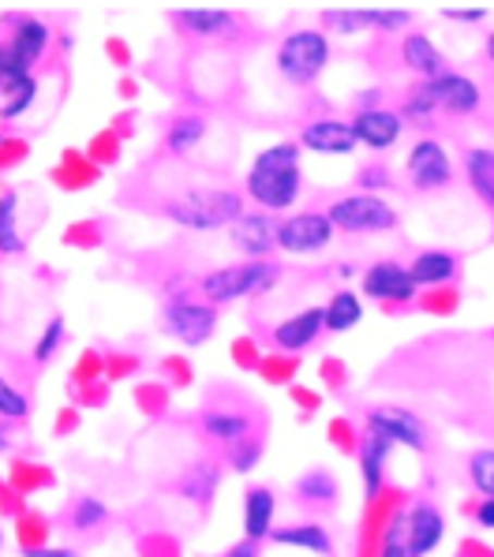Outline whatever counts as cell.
<instances>
[{
  "label": "cell",
  "mask_w": 494,
  "mask_h": 557,
  "mask_svg": "<svg viewBox=\"0 0 494 557\" xmlns=\"http://www.w3.org/2000/svg\"><path fill=\"white\" fill-rule=\"evenodd\" d=\"M304 191V169H300V143H274L251 161L244 180V195L259 210L281 213L293 210Z\"/></svg>",
  "instance_id": "cell-1"
},
{
  "label": "cell",
  "mask_w": 494,
  "mask_h": 557,
  "mask_svg": "<svg viewBox=\"0 0 494 557\" xmlns=\"http://www.w3.org/2000/svg\"><path fill=\"white\" fill-rule=\"evenodd\" d=\"M165 213L184 228L195 233H214V228H233L244 218V195L229 191V187H195L165 206Z\"/></svg>",
  "instance_id": "cell-2"
},
{
  "label": "cell",
  "mask_w": 494,
  "mask_h": 557,
  "mask_svg": "<svg viewBox=\"0 0 494 557\" xmlns=\"http://www.w3.org/2000/svg\"><path fill=\"white\" fill-rule=\"evenodd\" d=\"M281 79H288L293 87H311L322 75V67L330 64V34L319 27H300L285 34L274 57Z\"/></svg>",
  "instance_id": "cell-3"
},
{
  "label": "cell",
  "mask_w": 494,
  "mask_h": 557,
  "mask_svg": "<svg viewBox=\"0 0 494 557\" xmlns=\"http://www.w3.org/2000/svg\"><path fill=\"white\" fill-rule=\"evenodd\" d=\"M326 213L337 233H348V236H379V233H394V228L402 225L397 206H390L374 191L341 195V199L330 202Z\"/></svg>",
  "instance_id": "cell-4"
},
{
  "label": "cell",
  "mask_w": 494,
  "mask_h": 557,
  "mask_svg": "<svg viewBox=\"0 0 494 557\" xmlns=\"http://www.w3.org/2000/svg\"><path fill=\"white\" fill-rule=\"evenodd\" d=\"M277 281V265L274 262H236V265H221V270L202 277V293L210 304H233V299H247L267 293Z\"/></svg>",
  "instance_id": "cell-5"
},
{
  "label": "cell",
  "mask_w": 494,
  "mask_h": 557,
  "mask_svg": "<svg viewBox=\"0 0 494 557\" xmlns=\"http://www.w3.org/2000/svg\"><path fill=\"white\" fill-rule=\"evenodd\" d=\"M363 434H379V438H386L390 445H405V449H416V453H423L431 445L428 423L402 405L368 408V416H363Z\"/></svg>",
  "instance_id": "cell-6"
},
{
  "label": "cell",
  "mask_w": 494,
  "mask_h": 557,
  "mask_svg": "<svg viewBox=\"0 0 494 557\" xmlns=\"http://www.w3.org/2000/svg\"><path fill=\"white\" fill-rule=\"evenodd\" d=\"M405 176L420 195H434L454 184V158H449V150L442 147L439 139L423 135V139H416L412 150H408Z\"/></svg>",
  "instance_id": "cell-7"
},
{
  "label": "cell",
  "mask_w": 494,
  "mask_h": 557,
  "mask_svg": "<svg viewBox=\"0 0 494 557\" xmlns=\"http://www.w3.org/2000/svg\"><path fill=\"white\" fill-rule=\"evenodd\" d=\"M334 221L326 210H300L293 218L281 221L277 228V247L288 255H319L334 244Z\"/></svg>",
  "instance_id": "cell-8"
},
{
  "label": "cell",
  "mask_w": 494,
  "mask_h": 557,
  "mask_svg": "<svg viewBox=\"0 0 494 557\" xmlns=\"http://www.w3.org/2000/svg\"><path fill=\"white\" fill-rule=\"evenodd\" d=\"M360 288H363V296L374 299V304H412L416 293H420L412 270L394 259L371 262L360 277Z\"/></svg>",
  "instance_id": "cell-9"
},
{
  "label": "cell",
  "mask_w": 494,
  "mask_h": 557,
  "mask_svg": "<svg viewBox=\"0 0 494 557\" xmlns=\"http://www.w3.org/2000/svg\"><path fill=\"white\" fill-rule=\"evenodd\" d=\"M161 325H165L169 337L184 341V345H202V341L214 333L218 325V307L210 304H192V299H173L161 314Z\"/></svg>",
  "instance_id": "cell-10"
},
{
  "label": "cell",
  "mask_w": 494,
  "mask_h": 557,
  "mask_svg": "<svg viewBox=\"0 0 494 557\" xmlns=\"http://www.w3.org/2000/svg\"><path fill=\"white\" fill-rule=\"evenodd\" d=\"M428 90L449 116H476L483 109V87L465 72H442L439 79L428 83Z\"/></svg>",
  "instance_id": "cell-11"
},
{
  "label": "cell",
  "mask_w": 494,
  "mask_h": 557,
  "mask_svg": "<svg viewBox=\"0 0 494 557\" xmlns=\"http://www.w3.org/2000/svg\"><path fill=\"white\" fill-rule=\"evenodd\" d=\"M300 147L322 158H348L360 143H356L353 120H337V116H319L308 120L300 132Z\"/></svg>",
  "instance_id": "cell-12"
},
{
  "label": "cell",
  "mask_w": 494,
  "mask_h": 557,
  "mask_svg": "<svg viewBox=\"0 0 494 557\" xmlns=\"http://www.w3.org/2000/svg\"><path fill=\"white\" fill-rule=\"evenodd\" d=\"M405 531H408V550L412 557H428L442 546V539H446V517H442V509L428 498L412 502L405 512Z\"/></svg>",
  "instance_id": "cell-13"
},
{
  "label": "cell",
  "mask_w": 494,
  "mask_h": 557,
  "mask_svg": "<svg viewBox=\"0 0 494 557\" xmlns=\"http://www.w3.org/2000/svg\"><path fill=\"white\" fill-rule=\"evenodd\" d=\"M277 228H281V221L270 218L267 210H247L233 225L236 251H244L247 262H267V255L277 251Z\"/></svg>",
  "instance_id": "cell-14"
},
{
  "label": "cell",
  "mask_w": 494,
  "mask_h": 557,
  "mask_svg": "<svg viewBox=\"0 0 494 557\" xmlns=\"http://www.w3.org/2000/svg\"><path fill=\"white\" fill-rule=\"evenodd\" d=\"M353 132L356 143L368 150H390L402 143L405 135V116L397 109H356L353 116Z\"/></svg>",
  "instance_id": "cell-15"
},
{
  "label": "cell",
  "mask_w": 494,
  "mask_h": 557,
  "mask_svg": "<svg viewBox=\"0 0 494 557\" xmlns=\"http://www.w3.org/2000/svg\"><path fill=\"white\" fill-rule=\"evenodd\" d=\"M326 333V319H322V307H308V311H296L293 319L274 325V345L281 352H308L314 341Z\"/></svg>",
  "instance_id": "cell-16"
},
{
  "label": "cell",
  "mask_w": 494,
  "mask_h": 557,
  "mask_svg": "<svg viewBox=\"0 0 494 557\" xmlns=\"http://www.w3.org/2000/svg\"><path fill=\"white\" fill-rule=\"evenodd\" d=\"M402 60L408 72L420 75V83H431L439 79L442 72H449L446 67V57H442V49L434 46V38H428L423 30H408L405 41H402Z\"/></svg>",
  "instance_id": "cell-17"
},
{
  "label": "cell",
  "mask_w": 494,
  "mask_h": 557,
  "mask_svg": "<svg viewBox=\"0 0 494 557\" xmlns=\"http://www.w3.org/2000/svg\"><path fill=\"white\" fill-rule=\"evenodd\" d=\"M274 517H277V494L270 486H251L244 494V535L251 543L274 535Z\"/></svg>",
  "instance_id": "cell-18"
},
{
  "label": "cell",
  "mask_w": 494,
  "mask_h": 557,
  "mask_svg": "<svg viewBox=\"0 0 494 557\" xmlns=\"http://www.w3.org/2000/svg\"><path fill=\"white\" fill-rule=\"evenodd\" d=\"M461 169H465L468 191H472L476 199H480V206H487V210L494 213V150L491 147L465 150Z\"/></svg>",
  "instance_id": "cell-19"
},
{
  "label": "cell",
  "mask_w": 494,
  "mask_h": 557,
  "mask_svg": "<svg viewBox=\"0 0 494 557\" xmlns=\"http://www.w3.org/2000/svg\"><path fill=\"white\" fill-rule=\"evenodd\" d=\"M408 270H412L420 288H442V285H449V281H457L461 259H457L454 251H420L408 262Z\"/></svg>",
  "instance_id": "cell-20"
},
{
  "label": "cell",
  "mask_w": 494,
  "mask_h": 557,
  "mask_svg": "<svg viewBox=\"0 0 494 557\" xmlns=\"http://www.w3.org/2000/svg\"><path fill=\"white\" fill-rule=\"evenodd\" d=\"M49 38H53V34H49V27L41 20H30L27 15V20L15 23V34H12V41H8V49H12V57L20 60L27 75H30V67L41 60V53L49 49Z\"/></svg>",
  "instance_id": "cell-21"
},
{
  "label": "cell",
  "mask_w": 494,
  "mask_h": 557,
  "mask_svg": "<svg viewBox=\"0 0 494 557\" xmlns=\"http://www.w3.org/2000/svg\"><path fill=\"white\" fill-rule=\"evenodd\" d=\"M274 539L277 546H293V550H311L319 557H330L334 554V539L322 524H285V528H274Z\"/></svg>",
  "instance_id": "cell-22"
},
{
  "label": "cell",
  "mask_w": 494,
  "mask_h": 557,
  "mask_svg": "<svg viewBox=\"0 0 494 557\" xmlns=\"http://www.w3.org/2000/svg\"><path fill=\"white\" fill-rule=\"evenodd\" d=\"M202 431H207L214 442H225L229 449H233V445L247 442V434H251V419H247L244 411L210 408L207 416H202Z\"/></svg>",
  "instance_id": "cell-23"
},
{
  "label": "cell",
  "mask_w": 494,
  "mask_h": 557,
  "mask_svg": "<svg viewBox=\"0 0 494 557\" xmlns=\"http://www.w3.org/2000/svg\"><path fill=\"white\" fill-rule=\"evenodd\" d=\"M390 445L386 438L379 434H363V445H360V475H363V494L374 498L382 491V471H386V460H390Z\"/></svg>",
  "instance_id": "cell-24"
},
{
  "label": "cell",
  "mask_w": 494,
  "mask_h": 557,
  "mask_svg": "<svg viewBox=\"0 0 494 557\" xmlns=\"http://www.w3.org/2000/svg\"><path fill=\"white\" fill-rule=\"evenodd\" d=\"M322 319H326V333H348L363 322V299L348 288H341L322 304Z\"/></svg>",
  "instance_id": "cell-25"
},
{
  "label": "cell",
  "mask_w": 494,
  "mask_h": 557,
  "mask_svg": "<svg viewBox=\"0 0 494 557\" xmlns=\"http://www.w3.org/2000/svg\"><path fill=\"white\" fill-rule=\"evenodd\" d=\"M181 27H187L195 38H221L236 27V15L225 12V8H184L181 15Z\"/></svg>",
  "instance_id": "cell-26"
},
{
  "label": "cell",
  "mask_w": 494,
  "mask_h": 557,
  "mask_svg": "<svg viewBox=\"0 0 494 557\" xmlns=\"http://www.w3.org/2000/svg\"><path fill=\"white\" fill-rule=\"evenodd\" d=\"M293 494H296V502L308 505V509H330V505L341 498L337 479L330 475V471H322V468H314V471H308V475L296 479Z\"/></svg>",
  "instance_id": "cell-27"
},
{
  "label": "cell",
  "mask_w": 494,
  "mask_h": 557,
  "mask_svg": "<svg viewBox=\"0 0 494 557\" xmlns=\"http://www.w3.org/2000/svg\"><path fill=\"white\" fill-rule=\"evenodd\" d=\"M322 27L337 38H353V34L368 30V12L363 8H330V12H322Z\"/></svg>",
  "instance_id": "cell-28"
},
{
  "label": "cell",
  "mask_w": 494,
  "mask_h": 557,
  "mask_svg": "<svg viewBox=\"0 0 494 557\" xmlns=\"http://www.w3.org/2000/svg\"><path fill=\"white\" fill-rule=\"evenodd\" d=\"M468 483L480 498H494V449H476L468 457Z\"/></svg>",
  "instance_id": "cell-29"
},
{
  "label": "cell",
  "mask_w": 494,
  "mask_h": 557,
  "mask_svg": "<svg viewBox=\"0 0 494 557\" xmlns=\"http://www.w3.org/2000/svg\"><path fill=\"white\" fill-rule=\"evenodd\" d=\"M202 132H207V120L202 116H181V120H173V127H169L165 147L173 153H187L202 139Z\"/></svg>",
  "instance_id": "cell-30"
},
{
  "label": "cell",
  "mask_w": 494,
  "mask_h": 557,
  "mask_svg": "<svg viewBox=\"0 0 494 557\" xmlns=\"http://www.w3.org/2000/svg\"><path fill=\"white\" fill-rule=\"evenodd\" d=\"M434 113H442V109H439V101L431 98L428 83H416V87L408 90V98L402 101V116L416 120V124H431Z\"/></svg>",
  "instance_id": "cell-31"
},
{
  "label": "cell",
  "mask_w": 494,
  "mask_h": 557,
  "mask_svg": "<svg viewBox=\"0 0 494 557\" xmlns=\"http://www.w3.org/2000/svg\"><path fill=\"white\" fill-rule=\"evenodd\" d=\"M23 239L15 233V191L0 195V255H20Z\"/></svg>",
  "instance_id": "cell-32"
},
{
  "label": "cell",
  "mask_w": 494,
  "mask_h": 557,
  "mask_svg": "<svg viewBox=\"0 0 494 557\" xmlns=\"http://www.w3.org/2000/svg\"><path fill=\"white\" fill-rule=\"evenodd\" d=\"M363 12H368V30L397 34L412 27V12H405V8H363Z\"/></svg>",
  "instance_id": "cell-33"
},
{
  "label": "cell",
  "mask_w": 494,
  "mask_h": 557,
  "mask_svg": "<svg viewBox=\"0 0 494 557\" xmlns=\"http://www.w3.org/2000/svg\"><path fill=\"white\" fill-rule=\"evenodd\" d=\"M106 520H109V509L98 498H79V502H75V509H72V528L75 531L101 528Z\"/></svg>",
  "instance_id": "cell-34"
},
{
  "label": "cell",
  "mask_w": 494,
  "mask_h": 557,
  "mask_svg": "<svg viewBox=\"0 0 494 557\" xmlns=\"http://www.w3.org/2000/svg\"><path fill=\"white\" fill-rule=\"evenodd\" d=\"M379 557H412V550H408L405 512H397V520L386 528V535H382V550H379Z\"/></svg>",
  "instance_id": "cell-35"
},
{
  "label": "cell",
  "mask_w": 494,
  "mask_h": 557,
  "mask_svg": "<svg viewBox=\"0 0 494 557\" xmlns=\"http://www.w3.org/2000/svg\"><path fill=\"white\" fill-rule=\"evenodd\" d=\"M4 94H8L12 101H4V106H0V116H20L23 109H27L30 101H34V94H38V83H34V75H30V79L15 83V87H12V90H4Z\"/></svg>",
  "instance_id": "cell-36"
},
{
  "label": "cell",
  "mask_w": 494,
  "mask_h": 557,
  "mask_svg": "<svg viewBox=\"0 0 494 557\" xmlns=\"http://www.w3.org/2000/svg\"><path fill=\"white\" fill-rule=\"evenodd\" d=\"M30 411V400L23 397L20 389H15L8 379H0V416L4 419H23Z\"/></svg>",
  "instance_id": "cell-37"
},
{
  "label": "cell",
  "mask_w": 494,
  "mask_h": 557,
  "mask_svg": "<svg viewBox=\"0 0 494 557\" xmlns=\"http://www.w3.org/2000/svg\"><path fill=\"white\" fill-rule=\"evenodd\" d=\"M61 341H64V319H53L46 325V333H41V341L34 345V359H38V363L53 359V352L61 348Z\"/></svg>",
  "instance_id": "cell-38"
},
{
  "label": "cell",
  "mask_w": 494,
  "mask_h": 557,
  "mask_svg": "<svg viewBox=\"0 0 494 557\" xmlns=\"http://www.w3.org/2000/svg\"><path fill=\"white\" fill-rule=\"evenodd\" d=\"M214 483H218V471L202 465V468H199V475L187 479V483L181 486V491L187 494V498H195V502H207L210 494H214Z\"/></svg>",
  "instance_id": "cell-39"
},
{
  "label": "cell",
  "mask_w": 494,
  "mask_h": 557,
  "mask_svg": "<svg viewBox=\"0 0 494 557\" xmlns=\"http://www.w3.org/2000/svg\"><path fill=\"white\" fill-rule=\"evenodd\" d=\"M259 457H262V445H259V442H251V438L229 449V465H233L236 471H251L255 465H259Z\"/></svg>",
  "instance_id": "cell-40"
},
{
  "label": "cell",
  "mask_w": 494,
  "mask_h": 557,
  "mask_svg": "<svg viewBox=\"0 0 494 557\" xmlns=\"http://www.w3.org/2000/svg\"><path fill=\"white\" fill-rule=\"evenodd\" d=\"M442 20H454V23H483V20H487V8H442Z\"/></svg>",
  "instance_id": "cell-41"
},
{
  "label": "cell",
  "mask_w": 494,
  "mask_h": 557,
  "mask_svg": "<svg viewBox=\"0 0 494 557\" xmlns=\"http://www.w3.org/2000/svg\"><path fill=\"white\" fill-rule=\"evenodd\" d=\"M472 520L483 531H494V498H480V505L472 509Z\"/></svg>",
  "instance_id": "cell-42"
},
{
  "label": "cell",
  "mask_w": 494,
  "mask_h": 557,
  "mask_svg": "<svg viewBox=\"0 0 494 557\" xmlns=\"http://www.w3.org/2000/svg\"><path fill=\"white\" fill-rule=\"evenodd\" d=\"M221 557H259V546L251 543V539H244V543H236V546H229Z\"/></svg>",
  "instance_id": "cell-43"
},
{
  "label": "cell",
  "mask_w": 494,
  "mask_h": 557,
  "mask_svg": "<svg viewBox=\"0 0 494 557\" xmlns=\"http://www.w3.org/2000/svg\"><path fill=\"white\" fill-rule=\"evenodd\" d=\"M27 557H75L72 550H27Z\"/></svg>",
  "instance_id": "cell-44"
},
{
  "label": "cell",
  "mask_w": 494,
  "mask_h": 557,
  "mask_svg": "<svg viewBox=\"0 0 494 557\" xmlns=\"http://www.w3.org/2000/svg\"><path fill=\"white\" fill-rule=\"evenodd\" d=\"M483 53H487V60L494 64V30L487 34V38H483Z\"/></svg>",
  "instance_id": "cell-45"
},
{
  "label": "cell",
  "mask_w": 494,
  "mask_h": 557,
  "mask_svg": "<svg viewBox=\"0 0 494 557\" xmlns=\"http://www.w3.org/2000/svg\"><path fill=\"white\" fill-rule=\"evenodd\" d=\"M4 449H8V434L0 431V453H4Z\"/></svg>",
  "instance_id": "cell-46"
},
{
  "label": "cell",
  "mask_w": 494,
  "mask_h": 557,
  "mask_svg": "<svg viewBox=\"0 0 494 557\" xmlns=\"http://www.w3.org/2000/svg\"><path fill=\"white\" fill-rule=\"evenodd\" d=\"M0 546H4V531H0Z\"/></svg>",
  "instance_id": "cell-47"
},
{
  "label": "cell",
  "mask_w": 494,
  "mask_h": 557,
  "mask_svg": "<svg viewBox=\"0 0 494 557\" xmlns=\"http://www.w3.org/2000/svg\"><path fill=\"white\" fill-rule=\"evenodd\" d=\"M0 143H4V132H0Z\"/></svg>",
  "instance_id": "cell-48"
},
{
  "label": "cell",
  "mask_w": 494,
  "mask_h": 557,
  "mask_svg": "<svg viewBox=\"0 0 494 557\" xmlns=\"http://www.w3.org/2000/svg\"><path fill=\"white\" fill-rule=\"evenodd\" d=\"M491 337H494V333H491Z\"/></svg>",
  "instance_id": "cell-49"
}]
</instances>
